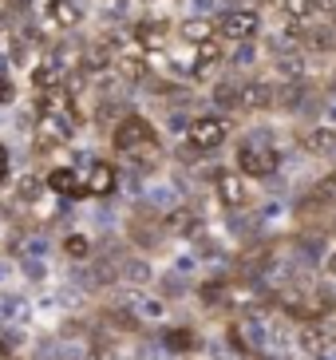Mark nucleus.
I'll use <instances>...</instances> for the list:
<instances>
[{
	"instance_id": "nucleus-20",
	"label": "nucleus",
	"mask_w": 336,
	"mask_h": 360,
	"mask_svg": "<svg viewBox=\"0 0 336 360\" xmlns=\"http://www.w3.org/2000/svg\"><path fill=\"white\" fill-rule=\"evenodd\" d=\"M16 262H20L28 281H44V277H48V262H40V257H16Z\"/></svg>"
},
{
	"instance_id": "nucleus-7",
	"label": "nucleus",
	"mask_w": 336,
	"mask_h": 360,
	"mask_svg": "<svg viewBox=\"0 0 336 360\" xmlns=\"http://www.w3.org/2000/svg\"><path fill=\"white\" fill-rule=\"evenodd\" d=\"M293 147L301 150V155H309V159H332L336 155V127H328V123H321V119H309V123H297L293 127Z\"/></svg>"
},
{
	"instance_id": "nucleus-21",
	"label": "nucleus",
	"mask_w": 336,
	"mask_h": 360,
	"mask_svg": "<svg viewBox=\"0 0 336 360\" xmlns=\"http://www.w3.org/2000/svg\"><path fill=\"white\" fill-rule=\"evenodd\" d=\"M12 182V147L0 139V191Z\"/></svg>"
},
{
	"instance_id": "nucleus-11",
	"label": "nucleus",
	"mask_w": 336,
	"mask_h": 360,
	"mask_svg": "<svg viewBox=\"0 0 336 360\" xmlns=\"http://www.w3.org/2000/svg\"><path fill=\"white\" fill-rule=\"evenodd\" d=\"M257 68H265L261 44L245 40V44H226V60H221V72L230 75H253Z\"/></svg>"
},
{
	"instance_id": "nucleus-10",
	"label": "nucleus",
	"mask_w": 336,
	"mask_h": 360,
	"mask_svg": "<svg viewBox=\"0 0 336 360\" xmlns=\"http://www.w3.org/2000/svg\"><path fill=\"white\" fill-rule=\"evenodd\" d=\"M301 48L313 56L316 64H328V60H336V20L321 16L316 24H309V28H305V40H301Z\"/></svg>"
},
{
	"instance_id": "nucleus-26",
	"label": "nucleus",
	"mask_w": 336,
	"mask_h": 360,
	"mask_svg": "<svg viewBox=\"0 0 336 360\" xmlns=\"http://www.w3.org/2000/svg\"><path fill=\"white\" fill-rule=\"evenodd\" d=\"M316 4H321V12H325V16H328V12H336V0H316Z\"/></svg>"
},
{
	"instance_id": "nucleus-15",
	"label": "nucleus",
	"mask_w": 336,
	"mask_h": 360,
	"mask_svg": "<svg viewBox=\"0 0 336 360\" xmlns=\"http://www.w3.org/2000/svg\"><path fill=\"white\" fill-rule=\"evenodd\" d=\"M155 289L158 297H162V301H167V305H174V301H186L190 293H194V281H190V277H182V274H174V269H162V274H155Z\"/></svg>"
},
{
	"instance_id": "nucleus-2",
	"label": "nucleus",
	"mask_w": 336,
	"mask_h": 360,
	"mask_svg": "<svg viewBox=\"0 0 336 360\" xmlns=\"http://www.w3.org/2000/svg\"><path fill=\"white\" fill-rule=\"evenodd\" d=\"M206 194L214 198L221 214H238V210H250L253 202H257V191H253V182L245 174H238L233 167H221L214 174V182L206 186Z\"/></svg>"
},
{
	"instance_id": "nucleus-23",
	"label": "nucleus",
	"mask_w": 336,
	"mask_h": 360,
	"mask_svg": "<svg viewBox=\"0 0 336 360\" xmlns=\"http://www.w3.org/2000/svg\"><path fill=\"white\" fill-rule=\"evenodd\" d=\"M230 4H238V8H261V12L273 8V0H226V8H230Z\"/></svg>"
},
{
	"instance_id": "nucleus-24",
	"label": "nucleus",
	"mask_w": 336,
	"mask_h": 360,
	"mask_svg": "<svg viewBox=\"0 0 336 360\" xmlns=\"http://www.w3.org/2000/svg\"><path fill=\"white\" fill-rule=\"evenodd\" d=\"M321 277H328V281H336V245H332V250H328L325 265H321Z\"/></svg>"
},
{
	"instance_id": "nucleus-25",
	"label": "nucleus",
	"mask_w": 336,
	"mask_h": 360,
	"mask_svg": "<svg viewBox=\"0 0 336 360\" xmlns=\"http://www.w3.org/2000/svg\"><path fill=\"white\" fill-rule=\"evenodd\" d=\"M309 360H336V340H328L325 349H321V352H313Z\"/></svg>"
},
{
	"instance_id": "nucleus-28",
	"label": "nucleus",
	"mask_w": 336,
	"mask_h": 360,
	"mask_svg": "<svg viewBox=\"0 0 336 360\" xmlns=\"http://www.w3.org/2000/svg\"><path fill=\"white\" fill-rule=\"evenodd\" d=\"M4 127H8V119H4V111H0V131H4Z\"/></svg>"
},
{
	"instance_id": "nucleus-4",
	"label": "nucleus",
	"mask_w": 336,
	"mask_h": 360,
	"mask_svg": "<svg viewBox=\"0 0 336 360\" xmlns=\"http://www.w3.org/2000/svg\"><path fill=\"white\" fill-rule=\"evenodd\" d=\"M273 103H277V79L273 75L269 72L242 75V84H238V115H245V119L273 115Z\"/></svg>"
},
{
	"instance_id": "nucleus-8",
	"label": "nucleus",
	"mask_w": 336,
	"mask_h": 360,
	"mask_svg": "<svg viewBox=\"0 0 336 360\" xmlns=\"http://www.w3.org/2000/svg\"><path fill=\"white\" fill-rule=\"evenodd\" d=\"M265 68H269V75L281 79V84H289V79H313L316 75V60L305 52V48H293V52L273 56V60H265Z\"/></svg>"
},
{
	"instance_id": "nucleus-27",
	"label": "nucleus",
	"mask_w": 336,
	"mask_h": 360,
	"mask_svg": "<svg viewBox=\"0 0 336 360\" xmlns=\"http://www.w3.org/2000/svg\"><path fill=\"white\" fill-rule=\"evenodd\" d=\"M4 277H8V265H4V257H0V285H4Z\"/></svg>"
},
{
	"instance_id": "nucleus-13",
	"label": "nucleus",
	"mask_w": 336,
	"mask_h": 360,
	"mask_svg": "<svg viewBox=\"0 0 336 360\" xmlns=\"http://www.w3.org/2000/svg\"><path fill=\"white\" fill-rule=\"evenodd\" d=\"M63 68L56 64V60H48V56H40V60H32L28 68V87L32 96H44V91H63Z\"/></svg>"
},
{
	"instance_id": "nucleus-9",
	"label": "nucleus",
	"mask_w": 336,
	"mask_h": 360,
	"mask_svg": "<svg viewBox=\"0 0 336 360\" xmlns=\"http://www.w3.org/2000/svg\"><path fill=\"white\" fill-rule=\"evenodd\" d=\"M155 262H150V254H138V250H131L127 245L123 257H119V285H135V289H150L155 285Z\"/></svg>"
},
{
	"instance_id": "nucleus-14",
	"label": "nucleus",
	"mask_w": 336,
	"mask_h": 360,
	"mask_svg": "<svg viewBox=\"0 0 336 360\" xmlns=\"http://www.w3.org/2000/svg\"><path fill=\"white\" fill-rule=\"evenodd\" d=\"M273 16L285 20V24H301V28H309V24H316L325 12H321L316 0H273Z\"/></svg>"
},
{
	"instance_id": "nucleus-19",
	"label": "nucleus",
	"mask_w": 336,
	"mask_h": 360,
	"mask_svg": "<svg viewBox=\"0 0 336 360\" xmlns=\"http://www.w3.org/2000/svg\"><path fill=\"white\" fill-rule=\"evenodd\" d=\"M36 4H40V0H0V8L8 12L12 20H16V16H36Z\"/></svg>"
},
{
	"instance_id": "nucleus-18",
	"label": "nucleus",
	"mask_w": 336,
	"mask_h": 360,
	"mask_svg": "<svg viewBox=\"0 0 336 360\" xmlns=\"http://www.w3.org/2000/svg\"><path fill=\"white\" fill-rule=\"evenodd\" d=\"M20 103V84L12 79V72H0V111H12Z\"/></svg>"
},
{
	"instance_id": "nucleus-16",
	"label": "nucleus",
	"mask_w": 336,
	"mask_h": 360,
	"mask_svg": "<svg viewBox=\"0 0 336 360\" xmlns=\"http://www.w3.org/2000/svg\"><path fill=\"white\" fill-rule=\"evenodd\" d=\"M170 269H174V274H182V277H190V281H198V274H202V257H198V250L190 245V250H182V254H174V262H170Z\"/></svg>"
},
{
	"instance_id": "nucleus-3",
	"label": "nucleus",
	"mask_w": 336,
	"mask_h": 360,
	"mask_svg": "<svg viewBox=\"0 0 336 360\" xmlns=\"http://www.w3.org/2000/svg\"><path fill=\"white\" fill-rule=\"evenodd\" d=\"M214 32H218L226 44L261 40V32H265V12H261V8H238V4H230V8H221L218 16H214Z\"/></svg>"
},
{
	"instance_id": "nucleus-17",
	"label": "nucleus",
	"mask_w": 336,
	"mask_h": 360,
	"mask_svg": "<svg viewBox=\"0 0 336 360\" xmlns=\"http://www.w3.org/2000/svg\"><path fill=\"white\" fill-rule=\"evenodd\" d=\"M221 8H226V0H182V16H202V20H214Z\"/></svg>"
},
{
	"instance_id": "nucleus-12",
	"label": "nucleus",
	"mask_w": 336,
	"mask_h": 360,
	"mask_svg": "<svg viewBox=\"0 0 336 360\" xmlns=\"http://www.w3.org/2000/svg\"><path fill=\"white\" fill-rule=\"evenodd\" d=\"M60 250H63V257H67V265H87L95 257V250H99V238L79 230V226H67L63 238H60Z\"/></svg>"
},
{
	"instance_id": "nucleus-1",
	"label": "nucleus",
	"mask_w": 336,
	"mask_h": 360,
	"mask_svg": "<svg viewBox=\"0 0 336 360\" xmlns=\"http://www.w3.org/2000/svg\"><path fill=\"white\" fill-rule=\"evenodd\" d=\"M233 135H238V115H226V111H198V115L190 119L186 135L179 139V143H186L198 159H210V155H218L226 143H233Z\"/></svg>"
},
{
	"instance_id": "nucleus-5",
	"label": "nucleus",
	"mask_w": 336,
	"mask_h": 360,
	"mask_svg": "<svg viewBox=\"0 0 336 360\" xmlns=\"http://www.w3.org/2000/svg\"><path fill=\"white\" fill-rule=\"evenodd\" d=\"M111 301H119V305L131 313V317L138 321L143 328L150 325H162V321H170V305L162 301V297L155 293V289H135V285H115V297Z\"/></svg>"
},
{
	"instance_id": "nucleus-6",
	"label": "nucleus",
	"mask_w": 336,
	"mask_h": 360,
	"mask_svg": "<svg viewBox=\"0 0 336 360\" xmlns=\"http://www.w3.org/2000/svg\"><path fill=\"white\" fill-rule=\"evenodd\" d=\"M36 8L48 32H75L91 20V0H40Z\"/></svg>"
},
{
	"instance_id": "nucleus-22",
	"label": "nucleus",
	"mask_w": 336,
	"mask_h": 360,
	"mask_svg": "<svg viewBox=\"0 0 336 360\" xmlns=\"http://www.w3.org/2000/svg\"><path fill=\"white\" fill-rule=\"evenodd\" d=\"M316 119L336 127V96H321V107H316Z\"/></svg>"
}]
</instances>
